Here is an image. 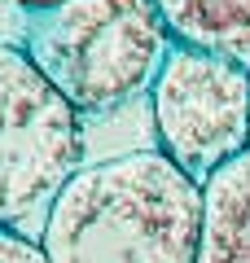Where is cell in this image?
<instances>
[{"mask_svg": "<svg viewBox=\"0 0 250 263\" xmlns=\"http://www.w3.org/2000/svg\"><path fill=\"white\" fill-rule=\"evenodd\" d=\"M13 5H22L27 13H35V9H53V5H62V0H13Z\"/></svg>", "mask_w": 250, "mask_h": 263, "instance_id": "8", "label": "cell"}, {"mask_svg": "<svg viewBox=\"0 0 250 263\" xmlns=\"http://www.w3.org/2000/svg\"><path fill=\"white\" fill-rule=\"evenodd\" d=\"M22 48L75 114H110L154 92L176 40L154 0H62L27 13Z\"/></svg>", "mask_w": 250, "mask_h": 263, "instance_id": "2", "label": "cell"}, {"mask_svg": "<svg viewBox=\"0 0 250 263\" xmlns=\"http://www.w3.org/2000/svg\"><path fill=\"white\" fill-rule=\"evenodd\" d=\"M171 40L250 70V0H154Z\"/></svg>", "mask_w": 250, "mask_h": 263, "instance_id": "6", "label": "cell"}, {"mask_svg": "<svg viewBox=\"0 0 250 263\" xmlns=\"http://www.w3.org/2000/svg\"><path fill=\"white\" fill-rule=\"evenodd\" d=\"M202 184L163 149L83 167L44 219L48 263H198Z\"/></svg>", "mask_w": 250, "mask_h": 263, "instance_id": "1", "label": "cell"}, {"mask_svg": "<svg viewBox=\"0 0 250 263\" xmlns=\"http://www.w3.org/2000/svg\"><path fill=\"white\" fill-rule=\"evenodd\" d=\"M0 263H48V254L40 241L13 233V228H0Z\"/></svg>", "mask_w": 250, "mask_h": 263, "instance_id": "7", "label": "cell"}, {"mask_svg": "<svg viewBox=\"0 0 250 263\" xmlns=\"http://www.w3.org/2000/svg\"><path fill=\"white\" fill-rule=\"evenodd\" d=\"M149 105L163 154L198 184L250 149V70L224 57L176 44Z\"/></svg>", "mask_w": 250, "mask_h": 263, "instance_id": "4", "label": "cell"}, {"mask_svg": "<svg viewBox=\"0 0 250 263\" xmlns=\"http://www.w3.org/2000/svg\"><path fill=\"white\" fill-rule=\"evenodd\" d=\"M198 263H250V149L202 184Z\"/></svg>", "mask_w": 250, "mask_h": 263, "instance_id": "5", "label": "cell"}, {"mask_svg": "<svg viewBox=\"0 0 250 263\" xmlns=\"http://www.w3.org/2000/svg\"><path fill=\"white\" fill-rule=\"evenodd\" d=\"M83 132L75 105L35 70L27 48L0 44V228L48 211L79 176Z\"/></svg>", "mask_w": 250, "mask_h": 263, "instance_id": "3", "label": "cell"}]
</instances>
